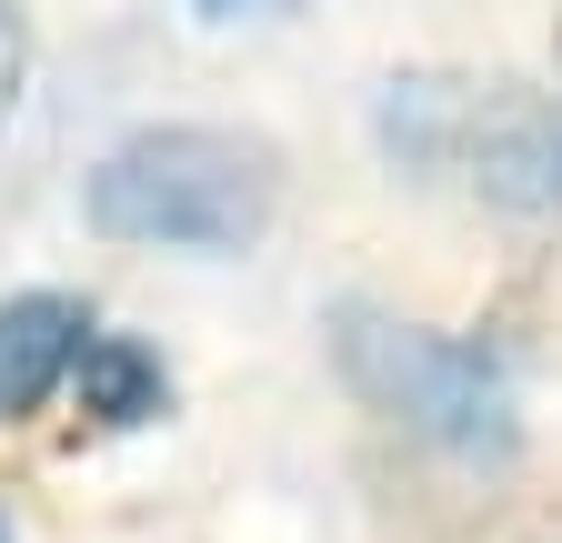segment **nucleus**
I'll use <instances>...</instances> for the list:
<instances>
[{
    "mask_svg": "<svg viewBox=\"0 0 562 543\" xmlns=\"http://www.w3.org/2000/svg\"><path fill=\"white\" fill-rule=\"evenodd\" d=\"M81 212L111 242L140 252H251L281 212V152L261 131H222V121H151L111 142L81 181Z\"/></svg>",
    "mask_w": 562,
    "mask_h": 543,
    "instance_id": "obj_1",
    "label": "nucleus"
},
{
    "mask_svg": "<svg viewBox=\"0 0 562 543\" xmlns=\"http://www.w3.org/2000/svg\"><path fill=\"white\" fill-rule=\"evenodd\" d=\"M331 373L362 392V413H382L392 433L432 443L452 463H513V443H522L513 383L472 343H452L432 322H402L382 302H341L331 312Z\"/></svg>",
    "mask_w": 562,
    "mask_h": 543,
    "instance_id": "obj_2",
    "label": "nucleus"
},
{
    "mask_svg": "<svg viewBox=\"0 0 562 543\" xmlns=\"http://www.w3.org/2000/svg\"><path fill=\"white\" fill-rule=\"evenodd\" d=\"M442 171H462L503 212H562V91H522V81L462 91Z\"/></svg>",
    "mask_w": 562,
    "mask_h": 543,
    "instance_id": "obj_3",
    "label": "nucleus"
},
{
    "mask_svg": "<svg viewBox=\"0 0 562 543\" xmlns=\"http://www.w3.org/2000/svg\"><path fill=\"white\" fill-rule=\"evenodd\" d=\"M81 343H91V312L70 292H11L0 302V423L41 413V402L70 383Z\"/></svg>",
    "mask_w": 562,
    "mask_h": 543,
    "instance_id": "obj_4",
    "label": "nucleus"
},
{
    "mask_svg": "<svg viewBox=\"0 0 562 543\" xmlns=\"http://www.w3.org/2000/svg\"><path fill=\"white\" fill-rule=\"evenodd\" d=\"M70 383H81V413L111 423V433L151 423L161 402H171V373H161V353L140 343V332H91L81 363H70Z\"/></svg>",
    "mask_w": 562,
    "mask_h": 543,
    "instance_id": "obj_5",
    "label": "nucleus"
},
{
    "mask_svg": "<svg viewBox=\"0 0 562 543\" xmlns=\"http://www.w3.org/2000/svg\"><path fill=\"white\" fill-rule=\"evenodd\" d=\"M302 11V0H191V21H281Z\"/></svg>",
    "mask_w": 562,
    "mask_h": 543,
    "instance_id": "obj_6",
    "label": "nucleus"
},
{
    "mask_svg": "<svg viewBox=\"0 0 562 543\" xmlns=\"http://www.w3.org/2000/svg\"><path fill=\"white\" fill-rule=\"evenodd\" d=\"M11 91H21V11L0 0V111H11Z\"/></svg>",
    "mask_w": 562,
    "mask_h": 543,
    "instance_id": "obj_7",
    "label": "nucleus"
},
{
    "mask_svg": "<svg viewBox=\"0 0 562 543\" xmlns=\"http://www.w3.org/2000/svg\"><path fill=\"white\" fill-rule=\"evenodd\" d=\"M0 543H21V533H11V513H0Z\"/></svg>",
    "mask_w": 562,
    "mask_h": 543,
    "instance_id": "obj_8",
    "label": "nucleus"
},
{
    "mask_svg": "<svg viewBox=\"0 0 562 543\" xmlns=\"http://www.w3.org/2000/svg\"><path fill=\"white\" fill-rule=\"evenodd\" d=\"M552 51H562V21H552Z\"/></svg>",
    "mask_w": 562,
    "mask_h": 543,
    "instance_id": "obj_9",
    "label": "nucleus"
}]
</instances>
